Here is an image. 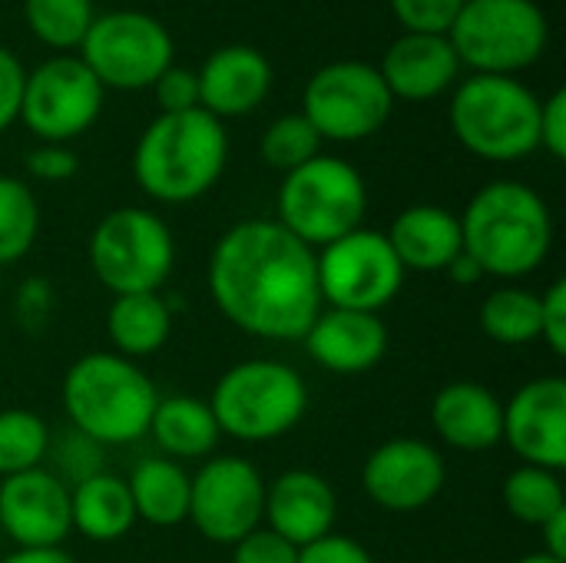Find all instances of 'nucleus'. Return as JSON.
Returning a JSON list of instances; mask_svg holds the SVG:
<instances>
[{
    "instance_id": "c9c22d12",
    "label": "nucleus",
    "mask_w": 566,
    "mask_h": 563,
    "mask_svg": "<svg viewBox=\"0 0 566 563\" xmlns=\"http://www.w3.org/2000/svg\"><path fill=\"white\" fill-rule=\"evenodd\" d=\"M232 563H298V548L269 528H255L232 544Z\"/></svg>"
},
{
    "instance_id": "6e6552de",
    "label": "nucleus",
    "mask_w": 566,
    "mask_h": 563,
    "mask_svg": "<svg viewBox=\"0 0 566 563\" xmlns=\"http://www.w3.org/2000/svg\"><path fill=\"white\" fill-rule=\"evenodd\" d=\"M448 40L471 73L517 76L544 56L551 23L537 0H464Z\"/></svg>"
},
{
    "instance_id": "39448f33",
    "label": "nucleus",
    "mask_w": 566,
    "mask_h": 563,
    "mask_svg": "<svg viewBox=\"0 0 566 563\" xmlns=\"http://www.w3.org/2000/svg\"><path fill=\"white\" fill-rule=\"evenodd\" d=\"M448 123L478 159L517 163L541 149V96L517 76L471 73L451 90Z\"/></svg>"
},
{
    "instance_id": "9d476101",
    "label": "nucleus",
    "mask_w": 566,
    "mask_h": 563,
    "mask_svg": "<svg viewBox=\"0 0 566 563\" xmlns=\"http://www.w3.org/2000/svg\"><path fill=\"white\" fill-rule=\"evenodd\" d=\"M76 56L103 83V90H146L176 60V43L166 23L146 10L96 13Z\"/></svg>"
},
{
    "instance_id": "4be33fe9",
    "label": "nucleus",
    "mask_w": 566,
    "mask_h": 563,
    "mask_svg": "<svg viewBox=\"0 0 566 563\" xmlns=\"http://www.w3.org/2000/svg\"><path fill=\"white\" fill-rule=\"evenodd\" d=\"M385 236L405 272H444L464 252L458 212L434 202L401 209Z\"/></svg>"
},
{
    "instance_id": "a19ab883",
    "label": "nucleus",
    "mask_w": 566,
    "mask_h": 563,
    "mask_svg": "<svg viewBox=\"0 0 566 563\" xmlns=\"http://www.w3.org/2000/svg\"><path fill=\"white\" fill-rule=\"evenodd\" d=\"M298 563H375V557L345 534H325L322 541L298 551Z\"/></svg>"
},
{
    "instance_id": "20e7f679",
    "label": "nucleus",
    "mask_w": 566,
    "mask_h": 563,
    "mask_svg": "<svg viewBox=\"0 0 566 563\" xmlns=\"http://www.w3.org/2000/svg\"><path fill=\"white\" fill-rule=\"evenodd\" d=\"M156 402L153 378L116 352H90L63 375L66 418L93 445L139 441L149 431Z\"/></svg>"
},
{
    "instance_id": "a211bd4d",
    "label": "nucleus",
    "mask_w": 566,
    "mask_h": 563,
    "mask_svg": "<svg viewBox=\"0 0 566 563\" xmlns=\"http://www.w3.org/2000/svg\"><path fill=\"white\" fill-rule=\"evenodd\" d=\"M199 76V110L216 119H235L259 110L275 83L272 63L262 50L249 43H226L206 56L196 70Z\"/></svg>"
},
{
    "instance_id": "bb28decb",
    "label": "nucleus",
    "mask_w": 566,
    "mask_h": 563,
    "mask_svg": "<svg viewBox=\"0 0 566 563\" xmlns=\"http://www.w3.org/2000/svg\"><path fill=\"white\" fill-rule=\"evenodd\" d=\"M189 481L192 475L172 458H143L126 488L136 508V521L153 528H176L189 518Z\"/></svg>"
},
{
    "instance_id": "a878e982",
    "label": "nucleus",
    "mask_w": 566,
    "mask_h": 563,
    "mask_svg": "<svg viewBox=\"0 0 566 563\" xmlns=\"http://www.w3.org/2000/svg\"><path fill=\"white\" fill-rule=\"evenodd\" d=\"M106 335L116 355L129 362L149 358L172 335V309L159 292L113 295L106 309Z\"/></svg>"
},
{
    "instance_id": "79ce46f5",
    "label": "nucleus",
    "mask_w": 566,
    "mask_h": 563,
    "mask_svg": "<svg viewBox=\"0 0 566 563\" xmlns=\"http://www.w3.org/2000/svg\"><path fill=\"white\" fill-rule=\"evenodd\" d=\"M13 312H17V319H20L27 329H40V325L50 319V312H53V289H50V282H43V279H27V282L17 289Z\"/></svg>"
},
{
    "instance_id": "9b49d317",
    "label": "nucleus",
    "mask_w": 566,
    "mask_h": 563,
    "mask_svg": "<svg viewBox=\"0 0 566 563\" xmlns=\"http://www.w3.org/2000/svg\"><path fill=\"white\" fill-rule=\"evenodd\" d=\"M395 110V100L375 63L335 60L312 73L302 93V116L322 143H361L375 136Z\"/></svg>"
},
{
    "instance_id": "f8f14e48",
    "label": "nucleus",
    "mask_w": 566,
    "mask_h": 563,
    "mask_svg": "<svg viewBox=\"0 0 566 563\" xmlns=\"http://www.w3.org/2000/svg\"><path fill=\"white\" fill-rule=\"evenodd\" d=\"M318 292L328 309L381 312L405 285V269L385 232L355 229L315 252Z\"/></svg>"
},
{
    "instance_id": "b1692460",
    "label": "nucleus",
    "mask_w": 566,
    "mask_h": 563,
    "mask_svg": "<svg viewBox=\"0 0 566 563\" xmlns=\"http://www.w3.org/2000/svg\"><path fill=\"white\" fill-rule=\"evenodd\" d=\"M70 524L93 544H113L136 524V508L123 478L96 471L70 488Z\"/></svg>"
},
{
    "instance_id": "c03bdc74",
    "label": "nucleus",
    "mask_w": 566,
    "mask_h": 563,
    "mask_svg": "<svg viewBox=\"0 0 566 563\" xmlns=\"http://www.w3.org/2000/svg\"><path fill=\"white\" fill-rule=\"evenodd\" d=\"M0 563H76L63 548H17Z\"/></svg>"
},
{
    "instance_id": "412c9836",
    "label": "nucleus",
    "mask_w": 566,
    "mask_h": 563,
    "mask_svg": "<svg viewBox=\"0 0 566 563\" xmlns=\"http://www.w3.org/2000/svg\"><path fill=\"white\" fill-rule=\"evenodd\" d=\"M305 352L335 375H361L388 352V329L375 312L322 309L305 332Z\"/></svg>"
},
{
    "instance_id": "4c0bfd02",
    "label": "nucleus",
    "mask_w": 566,
    "mask_h": 563,
    "mask_svg": "<svg viewBox=\"0 0 566 563\" xmlns=\"http://www.w3.org/2000/svg\"><path fill=\"white\" fill-rule=\"evenodd\" d=\"M541 342L554 352L566 355V282L557 279L541 292Z\"/></svg>"
},
{
    "instance_id": "6ab92c4d",
    "label": "nucleus",
    "mask_w": 566,
    "mask_h": 563,
    "mask_svg": "<svg viewBox=\"0 0 566 563\" xmlns=\"http://www.w3.org/2000/svg\"><path fill=\"white\" fill-rule=\"evenodd\" d=\"M461 60L448 33H401L385 50L378 73L391 100L428 103L451 93L461 80Z\"/></svg>"
},
{
    "instance_id": "e433bc0d",
    "label": "nucleus",
    "mask_w": 566,
    "mask_h": 563,
    "mask_svg": "<svg viewBox=\"0 0 566 563\" xmlns=\"http://www.w3.org/2000/svg\"><path fill=\"white\" fill-rule=\"evenodd\" d=\"M80 169V159L63 143H40L27 153V173L40 183H66Z\"/></svg>"
},
{
    "instance_id": "a18cd8bd",
    "label": "nucleus",
    "mask_w": 566,
    "mask_h": 563,
    "mask_svg": "<svg viewBox=\"0 0 566 563\" xmlns=\"http://www.w3.org/2000/svg\"><path fill=\"white\" fill-rule=\"evenodd\" d=\"M444 272H448V279H451V282H458V285H474V282H481V279H484L481 265H478L468 252H461V256L444 269Z\"/></svg>"
},
{
    "instance_id": "2eb2a0df",
    "label": "nucleus",
    "mask_w": 566,
    "mask_h": 563,
    "mask_svg": "<svg viewBox=\"0 0 566 563\" xmlns=\"http://www.w3.org/2000/svg\"><path fill=\"white\" fill-rule=\"evenodd\" d=\"M448 481L441 451L421 438H391L378 445L361 468V488L388 514L424 511Z\"/></svg>"
},
{
    "instance_id": "473e14b6",
    "label": "nucleus",
    "mask_w": 566,
    "mask_h": 563,
    "mask_svg": "<svg viewBox=\"0 0 566 563\" xmlns=\"http://www.w3.org/2000/svg\"><path fill=\"white\" fill-rule=\"evenodd\" d=\"M322 153V136L302 113H285L265 126L259 139V156L269 169L292 173Z\"/></svg>"
},
{
    "instance_id": "58836bf2",
    "label": "nucleus",
    "mask_w": 566,
    "mask_h": 563,
    "mask_svg": "<svg viewBox=\"0 0 566 563\" xmlns=\"http://www.w3.org/2000/svg\"><path fill=\"white\" fill-rule=\"evenodd\" d=\"M541 149L554 159H566V90L557 86L547 100H541Z\"/></svg>"
},
{
    "instance_id": "0eeeda50",
    "label": "nucleus",
    "mask_w": 566,
    "mask_h": 563,
    "mask_svg": "<svg viewBox=\"0 0 566 563\" xmlns=\"http://www.w3.org/2000/svg\"><path fill=\"white\" fill-rule=\"evenodd\" d=\"M368 212L365 176L342 156L318 153L305 166L282 176L279 226H285L308 249H322L355 229Z\"/></svg>"
},
{
    "instance_id": "7ed1b4c3",
    "label": "nucleus",
    "mask_w": 566,
    "mask_h": 563,
    "mask_svg": "<svg viewBox=\"0 0 566 563\" xmlns=\"http://www.w3.org/2000/svg\"><path fill=\"white\" fill-rule=\"evenodd\" d=\"M229 133L206 110L159 113L133 146L136 186L166 206L202 199L226 173Z\"/></svg>"
},
{
    "instance_id": "4468645a",
    "label": "nucleus",
    "mask_w": 566,
    "mask_h": 563,
    "mask_svg": "<svg viewBox=\"0 0 566 563\" xmlns=\"http://www.w3.org/2000/svg\"><path fill=\"white\" fill-rule=\"evenodd\" d=\"M265 478L259 468L235 455L206 458L189 481V518L212 544H235L262 528Z\"/></svg>"
},
{
    "instance_id": "cd10ccee",
    "label": "nucleus",
    "mask_w": 566,
    "mask_h": 563,
    "mask_svg": "<svg viewBox=\"0 0 566 563\" xmlns=\"http://www.w3.org/2000/svg\"><path fill=\"white\" fill-rule=\"evenodd\" d=\"M481 332L497 345H531L541 338V295L521 285L494 289L478 312Z\"/></svg>"
},
{
    "instance_id": "1a4fd4ad",
    "label": "nucleus",
    "mask_w": 566,
    "mask_h": 563,
    "mask_svg": "<svg viewBox=\"0 0 566 563\" xmlns=\"http://www.w3.org/2000/svg\"><path fill=\"white\" fill-rule=\"evenodd\" d=\"M86 259L99 285L113 295L159 292L176 262V239L153 209L119 206L93 226Z\"/></svg>"
},
{
    "instance_id": "c85d7f7f",
    "label": "nucleus",
    "mask_w": 566,
    "mask_h": 563,
    "mask_svg": "<svg viewBox=\"0 0 566 563\" xmlns=\"http://www.w3.org/2000/svg\"><path fill=\"white\" fill-rule=\"evenodd\" d=\"M501 501L507 514L527 528H544L554 514L566 508L564 481L557 471L537 468V465H521L504 478Z\"/></svg>"
},
{
    "instance_id": "ddd939ff",
    "label": "nucleus",
    "mask_w": 566,
    "mask_h": 563,
    "mask_svg": "<svg viewBox=\"0 0 566 563\" xmlns=\"http://www.w3.org/2000/svg\"><path fill=\"white\" fill-rule=\"evenodd\" d=\"M106 90L76 53H56L27 70L20 123L40 143H70L83 136L103 113Z\"/></svg>"
},
{
    "instance_id": "37998d69",
    "label": "nucleus",
    "mask_w": 566,
    "mask_h": 563,
    "mask_svg": "<svg viewBox=\"0 0 566 563\" xmlns=\"http://www.w3.org/2000/svg\"><path fill=\"white\" fill-rule=\"evenodd\" d=\"M544 534V554L554 557V561L566 563V508L560 514H554L544 528H537Z\"/></svg>"
},
{
    "instance_id": "5701e85b",
    "label": "nucleus",
    "mask_w": 566,
    "mask_h": 563,
    "mask_svg": "<svg viewBox=\"0 0 566 563\" xmlns=\"http://www.w3.org/2000/svg\"><path fill=\"white\" fill-rule=\"evenodd\" d=\"M438 438L458 451H488L504 435V402L478 382H451L431 402Z\"/></svg>"
},
{
    "instance_id": "2f4dec72",
    "label": "nucleus",
    "mask_w": 566,
    "mask_h": 563,
    "mask_svg": "<svg viewBox=\"0 0 566 563\" xmlns=\"http://www.w3.org/2000/svg\"><path fill=\"white\" fill-rule=\"evenodd\" d=\"M50 455V428L40 415L27 408L0 411V478L43 468Z\"/></svg>"
},
{
    "instance_id": "7c9ffc66",
    "label": "nucleus",
    "mask_w": 566,
    "mask_h": 563,
    "mask_svg": "<svg viewBox=\"0 0 566 563\" xmlns=\"http://www.w3.org/2000/svg\"><path fill=\"white\" fill-rule=\"evenodd\" d=\"M40 236V206L17 176H0V265L20 262Z\"/></svg>"
},
{
    "instance_id": "72a5a7b5",
    "label": "nucleus",
    "mask_w": 566,
    "mask_h": 563,
    "mask_svg": "<svg viewBox=\"0 0 566 563\" xmlns=\"http://www.w3.org/2000/svg\"><path fill=\"white\" fill-rule=\"evenodd\" d=\"M405 33H448L464 0H388Z\"/></svg>"
},
{
    "instance_id": "f3484780",
    "label": "nucleus",
    "mask_w": 566,
    "mask_h": 563,
    "mask_svg": "<svg viewBox=\"0 0 566 563\" xmlns=\"http://www.w3.org/2000/svg\"><path fill=\"white\" fill-rule=\"evenodd\" d=\"M0 531L17 548H60L70 524V488L46 468L0 478Z\"/></svg>"
},
{
    "instance_id": "c756f323",
    "label": "nucleus",
    "mask_w": 566,
    "mask_h": 563,
    "mask_svg": "<svg viewBox=\"0 0 566 563\" xmlns=\"http://www.w3.org/2000/svg\"><path fill=\"white\" fill-rule=\"evenodd\" d=\"M93 17V0H23L27 30L56 53H76Z\"/></svg>"
},
{
    "instance_id": "aec40b11",
    "label": "nucleus",
    "mask_w": 566,
    "mask_h": 563,
    "mask_svg": "<svg viewBox=\"0 0 566 563\" xmlns=\"http://www.w3.org/2000/svg\"><path fill=\"white\" fill-rule=\"evenodd\" d=\"M338 518V498L318 471L292 468L265 484V528L295 544L298 551L332 534Z\"/></svg>"
},
{
    "instance_id": "393cba45",
    "label": "nucleus",
    "mask_w": 566,
    "mask_h": 563,
    "mask_svg": "<svg viewBox=\"0 0 566 563\" xmlns=\"http://www.w3.org/2000/svg\"><path fill=\"white\" fill-rule=\"evenodd\" d=\"M146 435H153L163 458H172V461H196V458L206 461L219 448V438H222L209 402L192 398V395L159 398Z\"/></svg>"
},
{
    "instance_id": "f257e3e1",
    "label": "nucleus",
    "mask_w": 566,
    "mask_h": 563,
    "mask_svg": "<svg viewBox=\"0 0 566 563\" xmlns=\"http://www.w3.org/2000/svg\"><path fill=\"white\" fill-rule=\"evenodd\" d=\"M206 285L226 322L262 342H302L325 309L315 249L275 219L226 229L209 252Z\"/></svg>"
},
{
    "instance_id": "f704fd0d",
    "label": "nucleus",
    "mask_w": 566,
    "mask_h": 563,
    "mask_svg": "<svg viewBox=\"0 0 566 563\" xmlns=\"http://www.w3.org/2000/svg\"><path fill=\"white\" fill-rule=\"evenodd\" d=\"M159 113H189L199 110V76L189 66H169L159 73V80L153 83Z\"/></svg>"
},
{
    "instance_id": "f03ea898",
    "label": "nucleus",
    "mask_w": 566,
    "mask_h": 563,
    "mask_svg": "<svg viewBox=\"0 0 566 563\" xmlns=\"http://www.w3.org/2000/svg\"><path fill=\"white\" fill-rule=\"evenodd\" d=\"M464 252L481 265L484 279H524L537 272L554 249V216L537 189L517 179L484 183L464 206Z\"/></svg>"
},
{
    "instance_id": "49530a36",
    "label": "nucleus",
    "mask_w": 566,
    "mask_h": 563,
    "mask_svg": "<svg viewBox=\"0 0 566 563\" xmlns=\"http://www.w3.org/2000/svg\"><path fill=\"white\" fill-rule=\"evenodd\" d=\"M517 563H560V561H554V557H547L544 551H537V554H527V557H521Z\"/></svg>"
},
{
    "instance_id": "dca6fc26",
    "label": "nucleus",
    "mask_w": 566,
    "mask_h": 563,
    "mask_svg": "<svg viewBox=\"0 0 566 563\" xmlns=\"http://www.w3.org/2000/svg\"><path fill=\"white\" fill-rule=\"evenodd\" d=\"M524 465L547 471L566 468V382L560 375H544L514 392L504 405V435Z\"/></svg>"
},
{
    "instance_id": "423d86ee",
    "label": "nucleus",
    "mask_w": 566,
    "mask_h": 563,
    "mask_svg": "<svg viewBox=\"0 0 566 563\" xmlns=\"http://www.w3.org/2000/svg\"><path fill=\"white\" fill-rule=\"evenodd\" d=\"M209 408L222 435L245 445H265L298 428L308 408V388L285 362L245 358L222 372Z\"/></svg>"
},
{
    "instance_id": "ea45409f",
    "label": "nucleus",
    "mask_w": 566,
    "mask_h": 563,
    "mask_svg": "<svg viewBox=\"0 0 566 563\" xmlns=\"http://www.w3.org/2000/svg\"><path fill=\"white\" fill-rule=\"evenodd\" d=\"M23 80H27V70H23L20 56L10 53L7 46H0V133L20 119Z\"/></svg>"
}]
</instances>
